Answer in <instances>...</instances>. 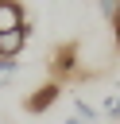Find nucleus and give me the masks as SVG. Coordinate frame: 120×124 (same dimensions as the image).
<instances>
[{"instance_id":"nucleus-5","label":"nucleus","mask_w":120,"mask_h":124,"mask_svg":"<svg viewBox=\"0 0 120 124\" xmlns=\"http://www.w3.org/2000/svg\"><path fill=\"white\" fill-rule=\"evenodd\" d=\"M70 105H74L70 112H74L77 120H85V124H101V112H97V105H89L81 93H74V97H70Z\"/></svg>"},{"instance_id":"nucleus-6","label":"nucleus","mask_w":120,"mask_h":124,"mask_svg":"<svg viewBox=\"0 0 120 124\" xmlns=\"http://www.w3.org/2000/svg\"><path fill=\"white\" fill-rule=\"evenodd\" d=\"M97 112H101V120H120V89L105 93L101 105H97Z\"/></svg>"},{"instance_id":"nucleus-4","label":"nucleus","mask_w":120,"mask_h":124,"mask_svg":"<svg viewBox=\"0 0 120 124\" xmlns=\"http://www.w3.org/2000/svg\"><path fill=\"white\" fill-rule=\"evenodd\" d=\"M31 23L27 27H19V31H8V35H0V58H19L23 54V46H27V39H31Z\"/></svg>"},{"instance_id":"nucleus-10","label":"nucleus","mask_w":120,"mask_h":124,"mask_svg":"<svg viewBox=\"0 0 120 124\" xmlns=\"http://www.w3.org/2000/svg\"><path fill=\"white\" fill-rule=\"evenodd\" d=\"M62 124H85V120H77V116H74V112H70V116H66V120H62Z\"/></svg>"},{"instance_id":"nucleus-7","label":"nucleus","mask_w":120,"mask_h":124,"mask_svg":"<svg viewBox=\"0 0 120 124\" xmlns=\"http://www.w3.org/2000/svg\"><path fill=\"white\" fill-rule=\"evenodd\" d=\"M15 74H19V58H0V89H4V85H12V81H15Z\"/></svg>"},{"instance_id":"nucleus-9","label":"nucleus","mask_w":120,"mask_h":124,"mask_svg":"<svg viewBox=\"0 0 120 124\" xmlns=\"http://www.w3.org/2000/svg\"><path fill=\"white\" fill-rule=\"evenodd\" d=\"M112 39H116V50H120V8H116V16H112Z\"/></svg>"},{"instance_id":"nucleus-2","label":"nucleus","mask_w":120,"mask_h":124,"mask_svg":"<svg viewBox=\"0 0 120 124\" xmlns=\"http://www.w3.org/2000/svg\"><path fill=\"white\" fill-rule=\"evenodd\" d=\"M62 101V85L58 81H43V85H35L27 97H23V112H31V116H43L46 108H54Z\"/></svg>"},{"instance_id":"nucleus-3","label":"nucleus","mask_w":120,"mask_h":124,"mask_svg":"<svg viewBox=\"0 0 120 124\" xmlns=\"http://www.w3.org/2000/svg\"><path fill=\"white\" fill-rule=\"evenodd\" d=\"M27 23H31V19H27V12H23L19 0H0V35L19 31V27H27Z\"/></svg>"},{"instance_id":"nucleus-8","label":"nucleus","mask_w":120,"mask_h":124,"mask_svg":"<svg viewBox=\"0 0 120 124\" xmlns=\"http://www.w3.org/2000/svg\"><path fill=\"white\" fill-rule=\"evenodd\" d=\"M116 8H120V0H97V12L112 23V16H116Z\"/></svg>"},{"instance_id":"nucleus-1","label":"nucleus","mask_w":120,"mask_h":124,"mask_svg":"<svg viewBox=\"0 0 120 124\" xmlns=\"http://www.w3.org/2000/svg\"><path fill=\"white\" fill-rule=\"evenodd\" d=\"M50 81H58V85H66V81H74V78H81V54H77V46L74 43H62V46H54V54H50Z\"/></svg>"}]
</instances>
